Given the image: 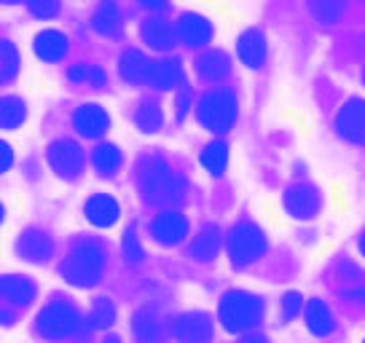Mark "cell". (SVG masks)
I'll return each mask as SVG.
<instances>
[{
    "label": "cell",
    "mask_w": 365,
    "mask_h": 343,
    "mask_svg": "<svg viewBox=\"0 0 365 343\" xmlns=\"http://www.w3.org/2000/svg\"><path fill=\"white\" fill-rule=\"evenodd\" d=\"M188 102H191V89H188V86H182L180 97H178V102H175V107H178V118H182V115H185V110H188Z\"/></svg>",
    "instance_id": "f35d334b"
},
{
    "label": "cell",
    "mask_w": 365,
    "mask_h": 343,
    "mask_svg": "<svg viewBox=\"0 0 365 343\" xmlns=\"http://www.w3.org/2000/svg\"><path fill=\"white\" fill-rule=\"evenodd\" d=\"M172 332L180 343H207L212 338V324L207 320V314L191 311L172 322Z\"/></svg>",
    "instance_id": "9c48e42d"
},
{
    "label": "cell",
    "mask_w": 365,
    "mask_h": 343,
    "mask_svg": "<svg viewBox=\"0 0 365 343\" xmlns=\"http://www.w3.org/2000/svg\"><path fill=\"white\" fill-rule=\"evenodd\" d=\"M196 68H199V75H202V78L220 80L231 73V59H228L223 51H215V48H212V51H207V54L199 57Z\"/></svg>",
    "instance_id": "cb8c5ba5"
},
{
    "label": "cell",
    "mask_w": 365,
    "mask_h": 343,
    "mask_svg": "<svg viewBox=\"0 0 365 343\" xmlns=\"http://www.w3.org/2000/svg\"><path fill=\"white\" fill-rule=\"evenodd\" d=\"M261 300L250 292H242V290H234V292H226L220 297V324L226 327L228 332H245L255 327L258 320H261Z\"/></svg>",
    "instance_id": "3957f363"
},
{
    "label": "cell",
    "mask_w": 365,
    "mask_h": 343,
    "mask_svg": "<svg viewBox=\"0 0 365 343\" xmlns=\"http://www.w3.org/2000/svg\"><path fill=\"white\" fill-rule=\"evenodd\" d=\"M35 54L46 62H62L65 54H68V38L57 30H43V33L35 35Z\"/></svg>",
    "instance_id": "ac0fdd59"
},
{
    "label": "cell",
    "mask_w": 365,
    "mask_h": 343,
    "mask_svg": "<svg viewBox=\"0 0 365 343\" xmlns=\"http://www.w3.org/2000/svg\"><path fill=\"white\" fill-rule=\"evenodd\" d=\"M135 124L145 132V134H153L159 132L161 124H164V113H161L159 105H143L135 113Z\"/></svg>",
    "instance_id": "4dcf8cb0"
},
{
    "label": "cell",
    "mask_w": 365,
    "mask_h": 343,
    "mask_svg": "<svg viewBox=\"0 0 365 343\" xmlns=\"http://www.w3.org/2000/svg\"><path fill=\"white\" fill-rule=\"evenodd\" d=\"M266 250V236L255 223H240L228 233V258L234 265H247L258 260Z\"/></svg>",
    "instance_id": "5b68a950"
},
{
    "label": "cell",
    "mask_w": 365,
    "mask_h": 343,
    "mask_svg": "<svg viewBox=\"0 0 365 343\" xmlns=\"http://www.w3.org/2000/svg\"><path fill=\"white\" fill-rule=\"evenodd\" d=\"M3 218H6V209H3V204H0V223H3Z\"/></svg>",
    "instance_id": "ee69618b"
},
{
    "label": "cell",
    "mask_w": 365,
    "mask_h": 343,
    "mask_svg": "<svg viewBox=\"0 0 365 343\" xmlns=\"http://www.w3.org/2000/svg\"><path fill=\"white\" fill-rule=\"evenodd\" d=\"M83 212H86L91 226H97V228H110L115 220H118V204H115L113 196L108 194L91 196L89 201H86V206H83Z\"/></svg>",
    "instance_id": "9a60e30c"
},
{
    "label": "cell",
    "mask_w": 365,
    "mask_h": 343,
    "mask_svg": "<svg viewBox=\"0 0 365 343\" xmlns=\"http://www.w3.org/2000/svg\"><path fill=\"white\" fill-rule=\"evenodd\" d=\"M108 124H110V118L105 113L100 105H81L76 115H73V126H76V132H81L83 137H103L105 132H108Z\"/></svg>",
    "instance_id": "4fadbf2b"
},
{
    "label": "cell",
    "mask_w": 365,
    "mask_h": 343,
    "mask_svg": "<svg viewBox=\"0 0 365 343\" xmlns=\"http://www.w3.org/2000/svg\"><path fill=\"white\" fill-rule=\"evenodd\" d=\"M140 188H143V196L150 204L164 206L178 204L182 199V191H185L180 174H175L159 156L140 161Z\"/></svg>",
    "instance_id": "6da1fadb"
},
{
    "label": "cell",
    "mask_w": 365,
    "mask_h": 343,
    "mask_svg": "<svg viewBox=\"0 0 365 343\" xmlns=\"http://www.w3.org/2000/svg\"><path fill=\"white\" fill-rule=\"evenodd\" d=\"M237 51L247 68H261L263 59H266V38L261 30H245L237 41Z\"/></svg>",
    "instance_id": "2e32d148"
},
{
    "label": "cell",
    "mask_w": 365,
    "mask_h": 343,
    "mask_svg": "<svg viewBox=\"0 0 365 343\" xmlns=\"http://www.w3.org/2000/svg\"><path fill=\"white\" fill-rule=\"evenodd\" d=\"M341 137L352 142H365V100H349L336 115Z\"/></svg>",
    "instance_id": "30bf717a"
},
{
    "label": "cell",
    "mask_w": 365,
    "mask_h": 343,
    "mask_svg": "<svg viewBox=\"0 0 365 343\" xmlns=\"http://www.w3.org/2000/svg\"><path fill=\"white\" fill-rule=\"evenodd\" d=\"M11 164H14V150H11V145L0 139V174L11 169Z\"/></svg>",
    "instance_id": "74e56055"
},
{
    "label": "cell",
    "mask_w": 365,
    "mask_h": 343,
    "mask_svg": "<svg viewBox=\"0 0 365 343\" xmlns=\"http://www.w3.org/2000/svg\"><path fill=\"white\" fill-rule=\"evenodd\" d=\"M105 343H121V341H118V338H108Z\"/></svg>",
    "instance_id": "f6af8a7d"
},
{
    "label": "cell",
    "mask_w": 365,
    "mask_h": 343,
    "mask_svg": "<svg viewBox=\"0 0 365 343\" xmlns=\"http://www.w3.org/2000/svg\"><path fill=\"white\" fill-rule=\"evenodd\" d=\"M115 322V309L110 300H97V306L91 311V324L94 327H110Z\"/></svg>",
    "instance_id": "836d02e7"
},
{
    "label": "cell",
    "mask_w": 365,
    "mask_h": 343,
    "mask_svg": "<svg viewBox=\"0 0 365 343\" xmlns=\"http://www.w3.org/2000/svg\"><path fill=\"white\" fill-rule=\"evenodd\" d=\"M27 118V107L16 97H3L0 100V126L3 129H16Z\"/></svg>",
    "instance_id": "83f0119b"
},
{
    "label": "cell",
    "mask_w": 365,
    "mask_h": 343,
    "mask_svg": "<svg viewBox=\"0 0 365 343\" xmlns=\"http://www.w3.org/2000/svg\"><path fill=\"white\" fill-rule=\"evenodd\" d=\"M105 271V252L97 241H81L76 250L68 255V260L62 265V276L70 285L91 287L100 282Z\"/></svg>",
    "instance_id": "7a4b0ae2"
},
{
    "label": "cell",
    "mask_w": 365,
    "mask_h": 343,
    "mask_svg": "<svg viewBox=\"0 0 365 343\" xmlns=\"http://www.w3.org/2000/svg\"><path fill=\"white\" fill-rule=\"evenodd\" d=\"M91 24H94V30H97L100 35H105V38L118 35V30H121V14H118V6H115L113 0H103V3L97 6V11H94Z\"/></svg>",
    "instance_id": "7402d4cb"
},
{
    "label": "cell",
    "mask_w": 365,
    "mask_h": 343,
    "mask_svg": "<svg viewBox=\"0 0 365 343\" xmlns=\"http://www.w3.org/2000/svg\"><path fill=\"white\" fill-rule=\"evenodd\" d=\"M0 297L11 306H27L35 297V285L27 276H0Z\"/></svg>",
    "instance_id": "e0dca14e"
},
{
    "label": "cell",
    "mask_w": 365,
    "mask_h": 343,
    "mask_svg": "<svg viewBox=\"0 0 365 343\" xmlns=\"http://www.w3.org/2000/svg\"><path fill=\"white\" fill-rule=\"evenodd\" d=\"M363 343H365V341H363Z\"/></svg>",
    "instance_id": "7dc6e473"
},
{
    "label": "cell",
    "mask_w": 365,
    "mask_h": 343,
    "mask_svg": "<svg viewBox=\"0 0 365 343\" xmlns=\"http://www.w3.org/2000/svg\"><path fill=\"white\" fill-rule=\"evenodd\" d=\"M121 250H124V258L126 263H143V247H140V241H137V233L135 228H129L124 233V244H121Z\"/></svg>",
    "instance_id": "e575fe53"
},
{
    "label": "cell",
    "mask_w": 365,
    "mask_h": 343,
    "mask_svg": "<svg viewBox=\"0 0 365 343\" xmlns=\"http://www.w3.org/2000/svg\"><path fill=\"white\" fill-rule=\"evenodd\" d=\"M48 164L65 180H76L83 169V150L73 139H57L48 145Z\"/></svg>",
    "instance_id": "52a82bcc"
},
{
    "label": "cell",
    "mask_w": 365,
    "mask_h": 343,
    "mask_svg": "<svg viewBox=\"0 0 365 343\" xmlns=\"http://www.w3.org/2000/svg\"><path fill=\"white\" fill-rule=\"evenodd\" d=\"M180 75H182V70H180V62H178V59H159V62H153V65H150L148 83L164 92V89L178 86Z\"/></svg>",
    "instance_id": "603a6c76"
},
{
    "label": "cell",
    "mask_w": 365,
    "mask_h": 343,
    "mask_svg": "<svg viewBox=\"0 0 365 343\" xmlns=\"http://www.w3.org/2000/svg\"><path fill=\"white\" fill-rule=\"evenodd\" d=\"M242 343H269L263 335H247V338H242Z\"/></svg>",
    "instance_id": "60d3db41"
},
{
    "label": "cell",
    "mask_w": 365,
    "mask_h": 343,
    "mask_svg": "<svg viewBox=\"0 0 365 343\" xmlns=\"http://www.w3.org/2000/svg\"><path fill=\"white\" fill-rule=\"evenodd\" d=\"M178 38L185 46H207L212 41V24L199 14H182L178 22Z\"/></svg>",
    "instance_id": "5bb4252c"
},
{
    "label": "cell",
    "mask_w": 365,
    "mask_h": 343,
    "mask_svg": "<svg viewBox=\"0 0 365 343\" xmlns=\"http://www.w3.org/2000/svg\"><path fill=\"white\" fill-rule=\"evenodd\" d=\"M143 41L148 46L159 48V51H170L175 46V41H178V30L170 22H164V19H148L143 24Z\"/></svg>",
    "instance_id": "ffe728a7"
},
{
    "label": "cell",
    "mask_w": 365,
    "mask_h": 343,
    "mask_svg": "<svg viewBox=\"0 0 365 343\" xmlns=\"http://www.w3.org/2000/svg\"><path fill=\"white\" fill-rule=\"evenodd\" d=\"M150 231H153V236H156L159 244L172 247V244H180V241L185 239V233H188V220H185V215H180V212H161L159 218L153 220Z\"/></svg>",
    "instance_id": "7c38bea8"
},
{
    "label": "cell",
    "mask_w": 365,
    "mask_h": 343,
    "mask_svg": "<svg viewBox=\"0 0 365 343\" xmlns=\"http://www.w3.org/2000/svg\"><path fill=\"white\" fill-rule=\"evenodd\" d=\"M70 80H78V83H91V86H103L105 83V73L94 65H76L70 68Z\"/></svg>",
    "instance_id": "d6a6232c"
},
{
    "label": "cell",
    "mask_w": 365,
    "mask_h": 343,
    "mask_svg": "<svg viewBox=\"0 0 365 343\" xmlns=\"http://www.w3.org/2000/svg\"><path fill=\"white\" fill-rule=\"evenodd\" d=\"M94 167L105 177L115 174L118 167H121V150L115 148V145H100V148L94 150Z\"/></svg>",
    "instance_id": "f546056e"
},
{
    "label": "cell",
    "mask_w": 365,
    "mask_h": 343,
    "mask_svg": "<svg viewBox=\"0 0 365 343\" xmlns=\"http://www.w3.org/2000/svg\"><path fill=\"white\" fill-rule=\"evenodd\" d=\"M307 327L314 335H331L333 332V314L322 300H309L307 306Z\"/></svg>",
    "instance_id": "d4e9b609"
},
{
    "label": "cell",
    "mask_w": 365,
    "mask_h": 343,
    "mask_svg": "<svg viewBox=\"0 0 365 343\" xmlns=\"http://www.w3.org/2000/svg\"><path fill=\"white\" fill-rule=\"evenodd\" d=\"M132 330H135V338L140 343H156L159 341V320H156V314L148 309L137 311L135 320H132Z\"/></svg>",
    "instance_id": "484cf974"
},
{
    "label": "cell",
    "mask_w": 365,
    "mask_h": 343,
    "mask_svg": "<svg viewBox=\"0 0 365 343\" xmlns=\"http://www.w3.org/2000/svg\"><path fill=\"white\" fill-rule=\"evenodd\" d=\"M30 11L38 19H51L59 11V0H30Z\"/></svg>",
    "instance_id": "8d00e7d4"
},
{
    "label": "cell",
    "mask_w": 365,
    "mask_h": 343,
    "mask_svg": "<svg viewBox=\"0 0 365 343\" xmlns=\"http://www.w3.org/2000/svg\"><path fill=\"white\" fill-rule=\"evenodd\" d=\"M360 252L365 255V231H363V236H360Z\"/></svg>",
    "instance_id": "7bdbcfd3"
},
{
    "label": "cell",
    "mask_w": 365,
    "mask_h": 343,
    "mask_svg": "<svg viewBox=\"0 0 365 343\" xmlns=\"http://www.w3.org/2000/svg\"><path fill=\"white\" fill-rule=\"evenodd\" d=\"M16 250L22 255L24 260H30V263H46L48 258H51V252H54V244L48 239V233L41 228H27L19 236L16 241Z\"/></svg>",
    "instance_id": "8fae6325"
},
{
    "label": "cell",
    "mask_w": 365,
    "mask_h": 343,
    "mask_svg": "<svg viewBox=\"0 0 365 343\" xmlns=\"http://www.w3.org/2000/svg\"><path fill=\"white\" fill-rule=\"evenodd\" d=\"M301 309H304V297L298 295V292H287L285 300H282V320L285 322L296 320L298 314H301Z\"/></svg>",
    "instance_id": "d590c367"
},
{
    "label": "cell",
    "mask_w": 365,
    "mask_h": 343,
    "mask_svg": "<svg viewBox=\"0 0 365 343\" xmlns=\"http://www.w3.org/2000/svg\"><path fill=\"white\" fill-rule=\"evenodd\" d=\"M150 62L143 51H137V48H129L121 62H118V70H121V78L129 80V83H148L150 78Z\"/></svg>",
    "instance_id": "d6986e66"
},
{
    "label": "cell",
    "mask_w": 365,
    "mask_h": 343,
    "mask_svg": "<svg viewBox=\"0 0 365 343\" xmlns=\"http://www.w3.org/2000/svg\"><path fill=\"white\" fill-rule=\"evenodd\" d=\"M349 297H352V300H363V303H365V290H357V292H349Z\"/></svg>",
    "instance_id": "b9f144b4"
},
{
    "label": "cell",
    "mask_w": 365,
    "mask_h": 343,
    "mask_svg": "<svg viewBox=\"0 0 365 343\" xmlns=\"http://www.w3.org/2000/svg\"><path fill=\"white\" fill-rule=\"evenodd\" d=\"M78 327H81L78 311L73 309V306H68V303H51L38 317V332L43 335L46 341L70 338V335L78 332Z\"/></svg>",
    "instance_id": "8992f818"
},
{
    "label": "cell",
    "mask_w": 365,
    "mask_h": 343,
    "mask_svg": "<svg viewBox=\"0 0 365 343\" xmlns=\"http://www.w3.org/2000/svg\"><path fill=\"white\" fill-rule=\"evenodd\" d=\"M9 3H14V0H9Z\"/></svg>",
    "instance_id": "bcb514c9"
},
{
    "label": "cell",
    "mask_w": 365,
    "mask_h": 343,
    "mask_svg": "<svg viewBox=\"0 0 365 343\" xmlns=\"http://www.w3.org/2000/svg\"><path fill=\"white\" fill-rule=\"evenodd\" d=\"M16 68H19V54L14 43L0 41V80H11L16 75Z\"/></svg>",
    "instance_id": "1f68e13d"
},
{
    "label": "cell",
    "mask_w": 365,
    "mask_h": 343,
    "mask_svg": "<svg viewBox=\"0 0 365 343\" xmlns=\"http://www.w3.org/2000/svg\"><path fill=\"white\" fill-rule=\"evenodd\" d=\"M220 250V228L217 226H205L196 233L194 244H191V255L202 263H210Z\"/></svg>",
    "instance_id": "44dd1931"
},
{
    "label": "cell",
    "mask_w": 365,
    "mask_h": 343,
    "mask_svg": "<svg viewBox=\"0 0 365 343\" xmlns=\"http://www.w3.org/2000/svg\"><path fill=\"white\" fill-rule=\"evenodd\" d=\"M309 11L322 24H336L344 14V0H309Z\"/></svg>",
    "instance_id": "f1b7e54d"
},
{
    "label": "cell",
    "mask_w": 365,
    "mask_h": 343,
    "mask_svg": "<svg viewBox=\"0 0 365 343\" xmlns=\"http://www.w3.org/2000/svg\"><path fill=\"white\" fill-rule=\"evenodd\" d=\"M167 3H170V0H140V6L148 9V11H164Z\"/></svg>",
    "instance_id": "ab89813d"
},
{
    "label": "cell",
    "mask_w": 365,
    "mask_h": 343,
    "mask_svg": "<svg viewBox=\"0 0 365 343\" xmlns=\"http://www.w3.org/2000/svg\"><path fill=\"white\" fill-rule=\"evenodd\" d=\"M237 110H240L237 107V97L226 92V89H217V92H210L199 100L196 115H199V124L207 126L210 132L223 134L237 121Z\"/></svg>",
    "instance_id": "277c9868"
},
{
    "label": "cell",
    "mask_w": 365,
    "mask_h": 343,
    "mask_svg": "<svg viewBox=\"0 0 365 343\" xmlns=\"http://www.w3.org/2000/svg\"><path fill=\"white\" fill-rule=\"evenodd\" d=\"M285 209L296 220H312L319 212V194L312 185H290L282 196Z\"/></svg>",
    "instance_id": "ba28073f"
},
{
    "label": "cell",
    "mask_w": 365,
    "mask_h": 343,
    "mask_svg": "<svg viewBox=\"0 0 365 343\" xmlns=\"http://www.w3.org/2000/svg\"><path fill=\"white\" fill-rule=\"evenodd\" d=\"M226 164H228V145L226 142H210L205 150H202V167H205L212 177H220L223 172H226Z\"/></svg>",
    "instance_id": "4316f807"
}]
</instances>
